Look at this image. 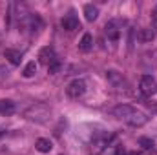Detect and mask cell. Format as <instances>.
<instances>
[{
    "label": "cell",
    "instance_id": "1",
    "mask_svg": "<svg viewBox=\"0 0 157 155\" xmlns=\"http://www.w3.org/2000/svg\"><path fill=\"white\" fill-rule=\"evenodd\" d=\"M112 113H113V117H117L119 120H122L124 124L133 126V128H141L148 122V115L144 112H141V110H137L130 104H119L112 110Z\"/></svg>",
    "mask_w": 157,
    "mask_h": 155
},
{
    "label": "cell",
    "instance_id": "2",
    "mask_svg": "<svg viewBox=\"0 0 157 155\" xmlns=\"http://www.w3.org/2000/svg\"><path fill=\"white\" fill-rule=\"evenodd\" d=\"M24 117L31 122H39V124H46L51 117V108L44 102H35L31 104L26 112H24Z\"/></svg>",
    "mask_w": 157,
    "mask_h": 155
},
{
    "label": "cell",
    "instance_id": "3",
    "mask_svg": "<svg viewBox=\"0 0 157 155\" xmlns=\"http://www.w3.org/2000/svg\"><path fill=\"white\" fill-rule=\"evenodd\" d=\"M86 93V82L82 78H75L66 86V95L70 99H80Z\"/></svg>",
    "mask_w": 157,
    "mask_h": 155
},
{
    "label": "cell",
    "instance_id": "4",
    "mask_svg": "<svg viewBox=\"0 0 157 155\" xmlns=\"http://www.w3.org/2000/svg\"><path fill=\"white\" fill-rule=\"evenodd\" d=\"M106 78L112 82L113 88H117L119 91H128V82H126V78L122 77L121 73L113 71V70H110V71H106Z\"/></svg>",
    "mask_w": 157,
    "mask_h": 155
},
{
    "label": "cell",
    "instance_id": "5",
    "mask_svg": "<svg viewBox=\"0 0 157 155\" xmlns=\"http://www.w3.org/2000/svg\"><path fill=\"white\" fill-rule=\"evenodd\" d=\"M139 89H141V93L143 95H152L154 91L157 89V82L155 78L152 77V75H144V77L141 78V84H139Z\"/></svg>",
    "mask_w": 157,
    "mask_h": 155
},
{
    "label": "cell",
    "instance_id": "6",
    "mask_svg": "<svg viewBox=\"0 0 157 155\" xmlns=\"http://www.w3.org/2000/svg\"><path fill=\"white\" fill-rule=\"evenodd\" d=\"M55 60H57V55H55V49H53V47L46 46V47H42L39 51V62L40 64L49 66V64H53Z\"/></svg>",
    "mask_w": 157,
    "mask_h": 155
},
{
    "label": "cell",
    "instance_id": "7",
    "mask_svg": "<svg viewBox=\"0 0 157 155\" xmlns=\"http://www.w3.org/2000/svg\"><path fill=\"white\" fill-rule=\"evenodd\" d=\"M62 28L66 31H75L80 28V22H78V17L75 15V11H70L64 18H62Z\"/></svg>",
    "mask_w": 157,
    "mask_h": 155
},
{
    "label": "cell",
    "instance_id": "8",
    "mask_svg": "<svg viewBox=\"0 0 157 155\" xmlns=\"http://www.w3.org/2000/svg\"><path fill=\"white\" fill-rule=\"evenodd\" d=\"M104 35L108 37V40H119V37H121V28H119L117 20H110L104 26Z\"/></svg>",
    "mask_w": 157,
    "mask_h": 155
},
{
    "label": "cell",
    "instance_id": "9",
    "mask_svg": "<svg viewBox=\"0 0 157 155\" xmlns=\"http://www.w3.org/2000/svg\"><path fill=\"white\" fill-rule=\"evenodd\" d=\"M4 57H6L13 66H18V64L22 62V53H20L18 49H6V51H4Z\"/></svg>",
    "mask_w": 157,
    "mask_h": 155
},
{
    "label": "cell",
    "instance_id": "10",
    "mask_svg": "<svg viewBox=\"0 0 157 155\" xmlns=\"http://www.w3.org/2000/svg\"><path fill=\"white\" fill-rule=\"evenodd\" d=\"M15 102L13 100H9V99H2L0 100V115H11V113H15Z\"/></svg>",
    "mask_w": 157,
    "mask_h": 155
},
{
    "label": "cell",
    "instance_id": "11",
    "mask_svg": "<svg viewBox=\"0 0 157 155\" xmlns=\"http://www.w3.org/2000/svg\"><path fill=\"white\" fill-rule=\"evenodd\" d=\"M91 47H93V37L90 33H84L80 42H78V49L84 51V53H88V51H91Z\"/></svg>",
    "mask_w": 157,
    "mask_h": 155
},
{
    "label": "cell",
    "instance_id": "12",
    "mask_svg": "<svg viewBox=\"0 0 157 155\" xmlns=\"http://www.w3.org/2000/svg\"><path fill=\"white\" fill-rule=\"evenodd\" d=\"M84 17H86L88 22H93V20L99 17V7L93 6V4H86V6H84Z\"/></svg>",
    "mask_w": 157,
    "mask_h": 155
},
{
    "label": "cell",
    "instance_id": "13",
    "mask_svg": "<svg viewBox=\"0 0 157 155\" xmlns=\"http://www.w3.org/2000/svg\"><path fill=\"white\" fill-rule=\"evenodd\" d=\"M35 148L39 150L40 153H48V152H51V148H53V142L49 141V139H37V142H35Z\"/></svg>",
    "mask_w": 157,
    "mask_h": 155
},
{
    "label": "cell",
    "instance_id": "14",
    "mask_svg": "<svg viewBox=\"0 0 157 155\" xmlns=\"http://www.w3.org/2000/svg\"><path fill=\"white\" fill-rule=\"evenodd\" d=\"M35 73H37V64H35V60H31V62H28L26 68L22 70V75H24L26 78H31Z\"/></svg>",
    "mask_w": 157,
    "mask_h": 155
},
{
    "label": "cell",
    "instance_id": "15",
    "mask_svg": "<svg viewBox=\"0 0 157 155\" xmlns=\"http://www.w3.org/2000/svg\"><path fill=\"white\" fill-rule=\"evenodd\" d=\"M139 144H141L144 150H152V148H154V141L148 139V137H141V139H139Z\"/></svg>",
    "mask_w": 157,
    "mask_h": 155
},
{
    "label": "cell",
    "instance_id": "16",
    "mask_svg": "<svg viewBox=\"0 0 157 155\" xmlns=\"http://www.w3.org/2000/svg\"><path fill=\"white\" fill-rule=\"evenodd\" d=\"M141 37H143V40H152L155 37V33L152 29H141Z\"/></svg>",
    "mask_w": 157,
    "mask_h": 155
},
{
    "label": "cell",
    "instance_id": "17",
    "mask_svg": "<svg viewBox=\"0 0 157 155\" xmlns=\"http://www.w3.org/2000/svg\"><path fill=\"white\" fill-rule=\"evenodd\" d=\"M48 70H49V73H59V70H60V62H59V60H55L53 64H49V66H48Z\"/></svg>",
    "mask_w": 157,
    "mask_h": 155
},
{
    "label": "cell",
    "instance_id": "18",
    "mask_svg": "<svg viewBox=\"0 0 157 155\" xmlns=\"http://www.w3.org/2000/svg\"><path fill=\"white\" fill-rule=\"evenodd\" d=\"M152 24H154V29H157V6L152 9Z\"/></svg>",
    "mask_w": 157,
    "mask_h": 155
},
{
    "label": "cell",
    "instance_id": "19",
    "mask_svg": "<svg viewBox=\"0 0 157 155\" xmlns=\"http://www.w3.org/2000/svg\"><path fill=\"white\" fill-rule=\"evenodd\" d=\"M2 133H4V130H2V128H0V135H2Z\"/></svg>",
    "mask_w": 157,
    "mask_h": 155
}]
</instances>
